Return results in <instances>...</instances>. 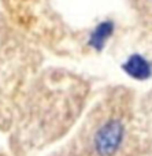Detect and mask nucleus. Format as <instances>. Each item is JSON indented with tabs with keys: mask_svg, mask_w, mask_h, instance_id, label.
Returning <instances> with one entry per match:
<instances>
[{
	"mask_svg": "<svg viewBox=\"0 0 152 156\" xmlns=\"http://www.w3.org/2000/svg\"><path fill=\"white\" fill-rule=\"evenodd\" d=\"M125 71L132 76L136 80H147L151 77V65L144 59V58L139 56V55H134L130 59L126 62V65L123 66Z\"/></svg>",
	"mask_w": 152,
	"mask_h": 156,
	"instance_id": "obj_2",
	"label": "nucleus"
},
{
	"mask_svg": "<svg viewBox=\"0 0 152 156\" xmlns=\"http://www.w3.org/2000/svg\"><path fill=\"white\" fill-rule=\"evenodd\" d=\"M123 138V125L119 121H110L100 127L95 137V148L100 156H112L118 151Z\"/></svg>",
	"mask_w": 152,
	"mask_h": 156,
	"instance_id": "obj_1",
	"label": "nucleus"
}]
</instances>
